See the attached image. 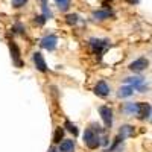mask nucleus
<instances>
[{
	"label": "nucleus",
	"instance_id": "nucleus-1",
	"mask_svg": "<svg viewBox=\"0 0 152 152\" xmlns=\"http://www.w3.org/2000/svg\"><path fill=\"white\" fill-rule=\"evenodd\" d=\"M97 131H100V128L97 126H94V128H87L85 129V132H84V142H85V145L90 148V149H96L97 146H100V137H99V134H97Z\"/></svg>",
	"mask_w": 152,
	"mask_h": 152
},
{
	"label": "nucleus",
	"instance_id": "nucleus-2",
	"mask_svg": "<svg viewBox=\"0 0 152 152\" xmlns=\"http://www.w3.org/2000/svg\"><path fill=\"white\" fill-rule=\"evenodd\" d=\"M90 46L93 49V52L96 53L97 58H100L104 55V52L110 47V41L108 40H97V38H91L90 40Z\"/></svg>",
	"mask_w": 152,
	"mask_h": 152
},
{
	"label": "nucleus",
	"instance_id": "nucleus-3",
	"mask_svg": "<svg viewBox=\"0 0 152 152\" xmlns=\"http://www.w3.org/2000/svg\"><path fill=\"white\" fill-rule=\"evenodd\" d=\"M125 84L126 85H132L134 90L142 91V93L148 90V85L145 84V79L143 78H125Z\"/></svg>",
	"mask_w": 152,
	"mask_h": 152
},
{
	"label": "nucleus",
	"instance_id": "nucleus-4",
	"mask_svg": "<svg viewBox=\"0 0 152 152\" xmlns=\"http://www.w3.org/2000/svg\"><path fill=\"white\" fill-rule=\"evenodd\" d=\"M148 66H149V61H148L145 56H142V58H138V59H135V61L131 62V64H129V70H132V72H135V73H140V72H143Z\"/></svg>",
	"mask_w": 152,
	"mask_h": 152
},
{
	"label": "nucleus",
	"instance_id": "nucleus-5",
	"mask_svg": "<svg viewBox=\"0 0 152 152\" xmlns=\"http://www.w3.org/2000/svg\"><path fill=\"white\" fill-rule=\"evenodd\" d=\"M99 113H100V116H102V120L105 123L107 128H111V125H113V111L110 107L107 105H102L99 108Z\"/></svg>",
	"mask_w": 152,
	"mask_h": 152
},
{
	"label": "nucleus",
	"instance_id": "nucleus-6",
	"mask_svg": "<svg viewBox=\"0 0 152 152\" xmlns=\"http://www.w3.org/2000/svg\"><path fill=\"white\" fill-rule=\"evenodd\" d=\"M56 43H58V38L55 35H47V37H44L43 40H41L40 44H41L43 49L49 50V52H52V50H55V47H56Z\"/></svg>",
	"mask_w": 152,
	"mask_h": 152
},
{
	"label": "nucleus",
	"instance_id": "nucleus-7",
	"mask_svg": "<svg viewBox=\"0 0 152 152\" xmlns=\"http://www.w3.org/2000/svg\"><path fill=\"white\" fill-rule=\"evenodd\" d=\"M151 113H152V108L149 104L146 102H138V111H137V117L138 119H148L151 116Z\"/></svg>",
	"mask_w": 152,
	"mask_h": 152
},
{
	"label": "nucleus",
	"instance_id": "nucleus-8",
	"mask_svg": "<svg viewBox=\"0 0 152 152\" xmlns=\"http://www.w3.org/2000/svg\"><path fill=\"white\" fill-rule=\"evenodd\" d=\"M94 93H96L97 96H100V97L108 96V94H110V87H108V84H107L105 81L97 82L96 87H94Z\"/></svg>",
	"mask_w": 152,
	"mask_h": 152
},
{
	"label": "nucleus",
	"instance_id": "nucleus-9",
	"mask_svg": "<svg viewBox=\"0 0 152 152\" xmlns=\"http://www.w3.org/2000/svg\"><path fill=\"white\" fill-rule=\"evenodd\" d=\"M32 59H34L35 67H37L38 70H40V72H46V70H47L46 61H44V58H43V55H41L40 52H35V53H34V56H32Z\"/></svg>",
	"mask_w": 152,
	"mask_h": 152
},
{
	"label": "nucleus",
	"instance_id": "nucleus-10",
	"mask_svg": "<svg viewBox=\"0 0 152 152\" xmlns=\"http://www.w3.org/2000/svg\"><path fill=\"white\" fill-rule=\"evenodd\" d=\"M9 47H11L12 59H14L15 66H17V67H20V66H21V61H20V50H18V47H17L14 43H11V44H9Z\"/></svg>",
	"mask_w": 152,
	"mask_h": 152
},
{
	"label": "nucleus",
	"instance_id": "nucleus-11",
	"mask_svg": "<svg viewBox=\"0 0 152 152\" xmlns=\"http://www.w3.org/2000/svg\"><path fill=\"white\" fill-rule=\"evenodd\" d=\"M75 151V142L73 140H64L59 143V152H73Z\"/></svg>",
	"mask_w": 152,
	"mask_h": 152
},
{
	"label": "nucleus",
	"instance_id": "nucleus-12",
	"mask_svg": "<svg viewBox=\"0 0 152 152\" xmlns=\"http://www.w3.org/2000/svg\"><path fill=\"white\" fill-rule=\"evenodd\" d=\"M113 15L111 11H94L93 12V18L94 20H107Z\"/></svg>",
	"mask_w": 152,
	"mask_h": 152
},
{
	"label": "nucleus",
	"instance_id": "nucleus-13",
	"mask_svg": "<svg viewBox=\"0 0 152 152\" xmlns=\"http://www.w3.org/2000/svg\"><path fill=\"white\" fill-rule=\"evenodd\" d=\"M134 93V87L132 85H125V87H120V90H119V97H128Z\"/></svg>",
	"mask_w": 152,
	"mask_h": 152
},
{
	"label": "nucleus",
	"instance_id": "nucleus-14",
	"mask_svg": "<svg viewBox=\"0 0 152 152\" xmlns=\"http://www.w3.org/2000/svg\"><path fill=\"white\" fill-rule=\"evenodd\" d=\"M119 135H120L122 138L131 137V135H134V128H132V126H129V125H125V126H122V129H120Z\"/></svg>",
	"mask_w": 152,
	"mask_h": 152
},
{
	"label": "nucleus",
	"instance_id": "nucleus-15",
	"mask_svg": "<svg viewBox=\"0 0 152 152\" xmlns=\"http://www.w3.org/2000/svg\"><path fill=\"white\" fill-rule=\"evenodd\" d=\"M123 111H125L126 114H135V116H137V111H138V104H132V102H129V104H125Z\"/></svg>",
	"mask_w": 152,
	"mask_h": 152
},
{
	"label": "nucleus",
	"instance_id": "nucleus-16",
	"mask_svg": "<svg viewBox=\"0 0 152 152\" xmlns=\"http://www.w3.org/2000/svg\"><path fill=\"white\" fill-rule=\"evenodd\" d=\"M59 11H67L70 8V0H55Z\"/></svg>",
	"mask_w": 152,
	"mask_h": 152
},
{
	"label": "nucleus",
	"instance_id": "nucleus-17",
	"mask_svg": "<svg viewBox=\"0 0 152 152\" xmlns=\"http://www.w3.org/2000/svg\"><path fill=\"white\" fill-rule=\"evenodd\" d=\"M64 126H66V128H67V129H69V131H70L73 135H78V132H79V131H78V128H76V126H75L72 122L66 120V125H64Z\"/></svg>",
	"mask_w": 152,
	"mask_h": 152
},
{
	"label": "nucleus",
	"instance_id": "nucleus-18",
	"mask_svg": "<svg viewBox=\"0 0 152 152\" xmlns=\"http://www.w3.org/2000/svg\"><path fill=\"white\" fill-rule=\"evenodd\" d=\"M78 20H79L78 14H69V15L66 17V21H67L69 24H76V23H78Z\"/></svg>",
	"mask_w": 152,
	"mask_h": 152
},
{
	"label": "nucleus",
	"instance_id": "nucleus-19",
	"mask_svg": "<svg viewBox=\"0 0 152 152\" xmlns=\"http://www.w3.org/2000/svg\"><path fill=\"white\" fill-rule=\"evenodd\" d=\"M62 135H64V129H62V128H58L56 132H55V137H53V142H55V143H61Z\"/></svg>",
	"mask_w": 152,
	"mask_h": 152
},
{
	"label": "nucleus",
	"instance_id": "nucleus-20",
	"mask_svg": "<svg viewBox=\"0 0 152 152\" xmlns=\"http://www.w3.org/2000/svg\"><path fill=\"white\" fill-rule=\"evenodd\" d=\"M26 2L28 0H12V6L14 8H21V6H24Z\"/></svg>",
	"mask_w": 152,
	"mask_h": 152
},
{
	"label": "nucleus",
	"instance_id": "nucleus-21",
	"mask_svg": "<svg viewBox=\"0 0 152 152\" xmlns=\"http://www.w3.org/2000/svg\"><path fill=\"white\" fill-rule=\"evenodd\" d=\"M44 21H46V17H44V15H38V17H35V23H38L40 26H43Z\"/></svg>",
	"mask_w": 152,
	"mask_h": 152
},
{
	"label": "nucleus",
	"instance_id": "nucleus-22",
	"mask_svg": "<svg viewBox=\"0 0 152 152\" xmlns=\"http://www.w3.org/2000/svg\"><path fill=\"white\" fill-rule=\"evenodd\" d=\"M12 31H14V32H23V26H21V24H20V23H17V24H15V26H14V28H12Z\"/></svg>",
	"mask_w": 152,
	"mask_h": 152
},
{
	"label": "nucleus",
	"instance_id": "nucleus-23",
	"mask_svg": "<svg viewBox=\"0 0 152 152\" xmlns=\"http://www.w3.org/2000/svg\"><path fill=\"white\" fill-rule=\"evenodd\" d=\"M47 6V0H41V8H46Z\"/></svg>",
	"mask_w": 152,
	"mask_h": 152
},
{
	"label": "nucleus",
	"instance_id": "nucleus-24",
	"mask_svg": "<svg viewBox=\"0 0 152 152\" xmlns=\"http://www.w3.org/2000/svg\"><path fill=\"white\" fill-rule=\"evenodd\" d=\"M50 152H56V151H55V149H50Z\"/></svg>",
	"mask_w": 152,
	"mask_h": 152
},
{
	"label": "nucleus",
	"instance_id": "nucleus-25",
	"mask_svg": "<svg viewBox=\"0 0 152 152\" xmlns=\"http://www.w3.org/2000/svg\"><path fill=\"white\" fill-rule=\"evenodd\" d=\"M151 116H152V113H151Z\"/></svg>",
	"mask_w": 152,
	"mask_h": 152
}]
</instances>
